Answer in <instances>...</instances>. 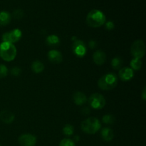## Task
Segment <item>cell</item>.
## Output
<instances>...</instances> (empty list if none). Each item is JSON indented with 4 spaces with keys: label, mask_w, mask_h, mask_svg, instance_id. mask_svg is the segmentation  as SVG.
<instances>
[{
    "label": "cell",
    "mask_w": 146,
    "mask_h": 146,
    "mask_svg": "<svg viewBox=\"0 0 146 146\" xmlns=\"http://www.w3.org/2000/svg\"><path fill=\"white\" fill-rule=\"evenodd\" d=\"M105 14L103 11L98 9L91 10L86 17V23L90 27L98 28L106 23Z\"/></svg>",
    "instance_id": "cell-1"
},
{
    "label": "cell",
    "mask_w": 146,
    "mask_h": 146,
    "mask_svg": "<svg viewBox=\"0 0 146 146\" xmlns=\"http://www.w3.org/2000/svg\"><path fill=\"white\" fill-rule=\"evenodd\" d=\"M18 142L21 146H35L36 144V138L32 134H23L19 137Z\"/></svg>",
    "instance_id": "cell-9"
},
{
    "label": "cell",
    "mask_w": 146,
    "mask_h": 146,
    "mask_svg": "<svg viewBox=\"0 0 146 146\" xmlns=\"http://www.w3.org/2000/svg\"><path fill=\"white\" fill-rule=\"evenodd\" d=\"M115 117L111 114H107L103 116L102 121L105 124H108V125H112L115 122Z\"/></svg>",
    "instance_id": "cell-22"
},
{
    "label": "cell",
    "mask_w": 146,
    "mask_h": 146,
    "mask_svg": "<svg viewBox=\"0 0 146 146\" xmlns=\"http://www.w3.org/2000/svg\"><path fill=\"white\" fill-rule=\"evenodd\" d=\"M131 52L134 58L141 59L145 54V46L143 41L138 39L134 41L131 45Z\"/></svg>",
    "instance_id": "cell-5"
},
{
    "label": "cell",
    "mask_w": 146,
    "mask_h": 146,
    "mask_svg": "<svg viewBox=\"0 0 146 146\" xmlns=\"http://www.w3.org/2000/svg\"><path fill=\"white\" fill-rule=\"evenodd\" d=\"M21 72V70L19 67H13L11 69V74L14 76H18Z\"/></svg>",
    "instance_id": "cell-26"
},
{
    "label": "cell",
    "mask_w": 146,
    "mask_h": 146,
    "mask_svg": "<svg viewBox=\"0 0 146 146\" xmlns=\"http://www.w3.org/2000/svg\"><path fill=\"white\" fill-rule=\"evenodd\" d=\"M73 100L75 104L78 106L84 105L87 101V97L85 94L81 91H76L73 95Z\"/></svg>",
    "instance_id": "cell-13"
},
{
    "label": "cell",
    "mask_w": 146,
    "mask_h": 146,
    "mask_svg": "<svg viewBox=\"0 0 146 146\" xmlns=\"http://www.w3.org/2000/svg\"><path fill=\"white\" fill-rule=\"evenodd\" d=\"M46 44L50 47L58 46L60 44V39L58 36L52 34V35H49L46 37Z\"/></svg>",
    "instance_id": "cell-17"
},
{
    "label": "cell",
    "mask_w": 146,
    "mask_h": 146,
    "mask_svg": "<svg viewBox=\"0 0 146 146\" xmlns=\"http://www.w3.org/2000/svg\"><path fill=\"white\" fill-rule=\"evenodd\" d=\"M8 68L4 64H0V78L6 77L8 74Z\"/></svg>",
    "instance_id": "cell-24"
},
{
    "label": "cell",
    "mask_w": 146,
    "mask_h": 146,
    "mask_svg": "<svg viewBox=\"0 0 146 146\" xmlns=\"http://www.w3.org/2000/svg\"><path fill=\"white\" fill-rule=\"evenodd\" d=\"M59 146H76L74 141L69 138H64L60 142Z\"/></svg>",
    "instance_id": "cell-23"
},
{
    "label": "cell",
    "mask_w": 146,
    "mask_h": 146,
    "mask_svg": "<svg viewBox=\"0 0 146 146\" xmlns=\"http://www.w3.org/2000/svg\"><path fill=\"white\" fill-rule=\"evenodd\" d=\"M93 60H94V62L97 65H103L106 61V54L103 51L98 50V51H95L93 54Z\"/></svg>",
    "instance_id": "cell-12"
},
{
    "label": "cell",
    "mask_w": 146,
    "mask_h": 146,
    "mask_svg": "<svg viewBox=\"0 0 146 146\" xmlns=\"http://www.w3.org/2000/svg\"><path fill=\"white\" fill-rule=\"evenodd\" d=\"M118 79L116 74L108 73L100 78L98 81V86L101 90L110 91L113 89L118 85Z\"/></svg>",
    "instance_id": "cell-2"
},
{
    "label": "cell",
    "mask_w": 146,
    "mask_h": 146,
    "mask_svg": "<svg viewBox=\"0 0 146 146\" xmlns=\"http://www.w3.org/2000/svg\"><path fill=\"white\" fill-rule=\"evenodd\" d=\"M141 97H142V99L143 101H145L146 100V88L144 87L143 90L142 91V94H141Z\"/></svg>",
    "instance_id": "cell-30"
},
{
    "label": "cell",
    "mask_w": 146,
    "mask_h": 146,
    "mask_svg": "<svg viewBox=\"0 0 146 146\" xmlns=\"http://www.w3.org/2000/svg\"><path fill=\"white\" fill-rule=\"evenodd\" d=\"M131 68L135 71H138L142 67V61L139 58H133L131 61Z\"/></svg>",
    "instance_id": "cell-19"
},
{
    "label": "cell",
    "mask_w": 146,
    "mask_h": 146,
    "mask_svg": "<svg viewBox=\"0 0 146 146\" xmlns=\"http://www.w3.org/2000/svg\"><path fill=\"white\" fill-rule=\"evenodd\" d=\"M72 51L76 56L78 57H84L86 54L87 48L85 43L81 40L76 38L74 40L72 45Z\"/></svg>",
    "instance_id": "cell-8"
},
{
    "label": "cell",
    "mask_w": 146,
    "mask_h": 146,
    "mask_svg": "<svg viewBox=\"0 0 146 146\" xmlns=\"http://www.w3.org/2000/svg\"><path fill=\"white\" fill-rule=\"evenodd\" d=\"M105 24H106L105 25L106 28V29L108 30H113L114 28H115V24H114V23L111 21H107V22L105 23Z\"/></svg>",
    "instance_id": "cell-27"
},
{
    "label": "cell",
    "mask_w": 146,
    "mask_h": 146,
    "mask_svg": "<svg viewBox=\"0 0 146 146\" xmlns=\"http://www.w3.org/2000/svg\"><path fill=\"white\" fill-rule=\"evenodd\" d=\"M17 56V48L13 44L2 42L0 44V58L5 61H11Z\"/></svg>",
    "instance_id": "cell-3"
},
{
    "label": "cell",
    "mask_w": 146,
    "mask_h": 146,
    "mask_svg": "<svg viewBox=\"0 0 146 146\" xmlns=\"http://www.w3.org/2000/svg\"><path fill=\"white\" fill-rule=\"evenodd\" d=\"M21 38V31L19 29H15L8 32L4 33L2 35V41L10 44L17 42Z\"/></svg>",
    "instance_id": "cell-7"
},
{
    "label": "cell",
    "mask_w": 146,
    "mask_h": 146,
    "mask_svg": "<svg viewBox=\"0 0 146 146\" xmlns=\"http://www.w3.org/2000/svg\"><path fill=\"white\" fill-rule=\"evenodd\" d=\"M88 103L91 108L94 109H101L106 104L105 98L101 94L96 93L91 95L88 99Z\"/></svg>",
    "instance_id": "cell-6"
},
{
    "label": "cell",
    "mask_w": 146,
    "mask_h": 146,
    "mask_svg": "<svg viewBox=\"0 0 146 146\" xmlns=\"http://www.w3.org/2000/svg\"><path fill=\"white\" fill-rule=\"evenodd\" d=\"M31 70L36 74H40L44 70V64L41 61H38V60L34 61L31 64Z\"/></svg>",
    "instance_id": "cell-18"
},
{
    "label": "cell",
    "mask_w": 146,
    "mask_h": 146,
    "mask_svg": "<svg viewBox=\"0 0 146 146\" xmlns=\"http://www.w3.org/2000/svg\"><path fill=\"white\" fill-rule=\"evenodd\" d=\"M0 146H1V145H0Z\"/></svg>",
    "instance_id": "cell-32"
},
{
    "label": "cell",
    "mask_w": 146,
    "mask_h": 146,
    "mask_svg": "<svg viewBox=\"0 0 146 146\" xmlns=\"http://www.w3.org/2000/svg\"><path fill=\"white\" fill-rule=\"evenodd\" d=\"M13 17L17 19H20L24 17V11L21 9H17L13 12Z\"/></svg>",
    "instance_id": "cell-25"
},
{
    "label": "cell",
    "mask_w": 146,
    "mask_h": 146,
    "mask_svg": "<svg viewBox=\"0 0 146 146\" xmlns=\"http://www.w3.org/2000/svg\"><path fill=\"white\" fill-rule=\"evenodd\" d=\"M101 135L102 139L104 141L106 142H109V141H112L113 139L114 133L113 131L111 128H103L102 131L101 132Z\"/></svg>",
    "instance_id": "cell-15"
},
{
    "label": "cell",
    "mask_w": 146,
    "mask_h": 146,
    "mask_svg": "<svg viewBox=\"0 0 146 146\" xmlns=\"http://www.w3.org/2000/svg\"><path fill=\"white\" fill-rule=\"evenodd\" d=\"M11 20V16L8 11H0V27H5L8 25Z\"/></svg>",
    "instance_id": "cell-16"
},
{
    "label": "cell",
    "mask_w": 146,
    "mask_h": 146,
    "mask_svg": "<svg viewBox=\"0 0 146 146\" xmlns=\"http://www.w3.org/2000/svg\"><path fill=\"white\" fill-rule=\"evenodd\" d=\"M74 140H75V141L78 142V141H79V137H78V135H76V136L74 137Z\"/></svg>",
    "instance_id": "cell-31"
},
{
    "label": "cell",
    "mask_w": 146,
    "mask_h": 146,
    "mask_svg": "<svg viewBox=\"0 0 146 146\" xmlns=\"http://www.w3.org/2000/svg\"><path fill=\"white\" fill-rule=\"evenodd\" d=\"M81 130L87 134H94L101 128V123L96 118H88L81 123Z\"/></svg>",
    "instance_id": "cell-4"
},
{
    "label": "cell",
    "mask_w": 146,
    "mask_h": 146,
    "mask_svg": "<svg viewBox=\"0 0 146 146\" xmlns=\"http://www.w3.org/2000/svg\"><path fill=\"white\" fill-rule=\"evenodd\" d=\"M90 112H91V110H90V108L86 106L81 108V113L83 115H88V113H90Z\"/></svg>",
    "instance_id": "cell-28"
},
{
    "label": "cell",
    "mask_w": 146,
    "mask_h": 146,
    "mask_svg": "<svg viewBox=\"0 0 146 146\" xmlns=\"http://www.w3.org/2000/svg\"><path fill=\"white\" fill-rule=\"evenodd\" d=\"M48 58L53 64H60L63 60L62 54L57 50H51L48 53Z\"/></svg>",
    "instance_id": "cell-11"
},
{
    "label": "cell",
    "mask_w": 146,
    "mask_h": 146,
    "mask_svg": "<svg viewBox=\"0 0 146 146\" xmlns=\"http://www.w3.org/2000/svg\"><path fill=\"white\" fill-rule=\"evenodd\" d=\"M74 128L72 125L71 124H66L64 125V128H63V133L66 136H71L74 134Z\"/></svg>",
    "instance_id": "cell-21"
},
{
    "label": "cell",
    "mask_w": 146,
    "mask_h": 146,
    "mask_svg": "<svg viewBox=\"0 0 146 146\" xmlns=\"http://www.w3.org/2000/svg\"><path fill=\"white\" fill-rule=\"evenodd\" d=\"M15 116L11 112L9 111H2L0 113V120L4 123H11L14 121Z\"/></svg>",
    "instance_id": "cell-14"
},
{
    "label": "cell",
    "mask_w": 146,
    "mask_h": 146,
    "mask_svg": "<svg viewBox=\"0 0 146 146\" xmlns=\"http://www.w3.org/2000/svg\"><path fill=\"white\" fill-rule=\"evenodd\" d=\"M96 41H95L94 40H91L88 43V45H89V47L91 48H94L96 47Z\"/></svg>",
    "instance_id": "cell-29"
},
{
    "label": "cell",
    "mask_w": 146,
    "mask_h": 146,
    "mask_svg": "<svg viewBox=\"0 0 146 146\" xmlns=\"http://www.w3.org/2000/svg\"><path fill=\"white\" fill-rule=\"evenodd\" d=\"M123 64V60L122 58L120 57H115L111 61V66H112L113 68L115 70L121 69V66Z\"/></svg>",
    "instance_id": "cell-20"
},
{
    "label": "cell",
    "mask_w": 146,
    "mask_h": 146,
    "mask_svg": "<svg viewBox=\"0 0 146 146\" xmlns=\"http://www.w3.org/2000/svg\"><path fill=\"white\" fill-rule=\"evenodd\" d=\"M133 70L129 67H124L121 68L118 72V76L123 81H130L133 77Z\"/></svg>",
    "instance_id": "cell-10"
}]
</instances>
